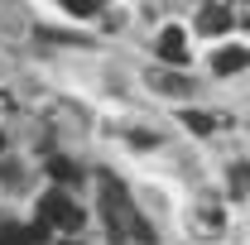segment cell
Wrapping results in <instances>:
<instances>
[{"label":"cell","mask_w":250,"mask_h":245,"mask_svg":"<svg viewBox=\"0 0 250 245\" xmlns=\"http://www.w3.org/2000/svg\"><path fill=\"white\" fill-rule=\"evenodd\" d=\"M48 231H53V226H48V221H43V216H39V221H34V226H29V236H34V245H43V241H48Z\"/></svg>","instance_id":"cell-13"},{"label":"cell","mask_w":250,"mask_h":245,"mask_svg":"<svg viewBox=\"0 0 250 245\" xmlns=\"http://www.w3.org/2000/svg\"><path fill=\"white\" fill-rule=\"evenodd\" d=\"M48 173H53L58 183H77V178H82V168H77L72 159H48Z\"/></svg>","instance_id":"cell-7"},{"label":"cell","mask_w":250,"mask_h":245,"mask_svg":"<svg viewBox=\"0 0 250 245\" xmlns=\"http://www.w3.org/2000/svg\"><path fill=\"white\" fill-rule=\"evenodd\" d=\"M39 216L48 221V226H58V231H77L82 226V207L62 192V187H53V192H43V202H39Z\"/></svg>","instance_id":"cell-2"},{"label":"cell","mask_w":250,"mask_h":245,"mask_svg":"<svg viewBox=\"0 0 250 245\" xmlns=\"http://www.w3.org/2000/svg\"><path fill=\"white\" fill-rule=\"evenodd\" d=\"M183 125L192 130V135H212V125H217V121H212V116H202V111H183Z\"/></svg>","instance_id":"cell-11"},{"label":"cell","mask_w":250,"mask_h":245,"mask_svg":"<svg viewBox=\"0 0 250 245\" xmlns=\"http://www.w3.org/2000/svg\"><path fill=\"white\" fill-rule=\"evenodd\" d=\"M154 87H164V92H173V96L192 92V82H188V77H178V72H154Z\"/></svg>","instance_id":"cell-8"},{"label":"cell","mask_w":250,"mask_h":245,"mask_svg":"<svg viewBox=\"0 0 250 245\" xmlns=\"http://www.w3.org/2000/svg\"><path fill=\"white\" fill-rule=\"evenodd\" d=\"M0 245H34L29 226H0Z\"/></svg>","instance_id":"cell-10"},{"label":"cell","mask_w":250,"mask_h":245,"mask_svg":"<svg viewBox=\"0 0 250 245\" xmlns=\"http://www.w3.org/2000/svg\"><path fill=\"white\" fill-rule=\"evenodd\" d=\"M250 67V48H241V43H231V48H217V58H212V72H246Z\"/></svg>","instance_id":"cell-5"},{"label":"cell","mask_w":250,"mask_h":245,"mask_svg":"<svg viewBox=\"0 0 250 245\" xmlns=\"http://www.w3.org/2000/svg\"><path fill=\"white\" fill-rule=\"evenodd\" d=\"M101 183V207H106V221H111V231L116 236H135V241H145V245H154V226L145 221V216L130 207V192H125L111 173H101L96 178Z\"/></svg>","instance_id":"cell-1"},{"label":"cell","mask_w":250,"mask_h":245,"mask_svg":"<svg viewBox=\"0 0 250 245\" xmlns=\"http://www.w3.org/2000/svg\"><path fill=\"white\" fill-rule=\"evenodd\" d=\"M231 5H202V15H197V29L202 34H226L231 29Z\"/></svg>","instance_id":"cell-6"},{"label":"cell","mask_w":250,"mask_h":245,"mask_svg":"<svg viewBox=\"0 0 250 245\" xmlns=\"http://www.w3.org/2000/svg\"><path fill=\"white\" fill-rule=\"evenodd\" d=\"M154 53L168 62V67H183V62H188V34L178 29V24H168V29L159 34V48H154Z\"/></svg>","instance_id":"cell-4"},{"label":"cell","mask_w":250,"mask_h":245,"mask_svg":"<svg viewBox=\"0 0 250 245\" xmlns=\"http://www.w3.org/2000/svg\"><path fill=\"white\" fill-rule=\"evenodd\" d=\"M101 0H67V15H96Z\"/></svg>","instance_id":"cell-12"},{"label":"cell","mask_w":250,"mask_h":245,"mask_svg":"<svg viewBox=\"0 0 250 245\" xmlns=\"http://www.w3.org/2000/svg\"><path fill=\"white\" fill-rule=\"evenodd\" d=\"M221 226H226L221 202L217 197H197V207L188 212V231H192V236H221Z\"/></svg>","instance_id":"cell-3"},{"label":"cell","mask_w":250,"mask_h":245,"mask_svg":"<svg viewBox=\"0 0 250 245\" xmlns=\"http://www.w3.org/2000/svg\"><path fill=\"white\" fill-rule=\"evenodd\" d=\"M0 149H5V135H0Z\"/></svg>","instance_id":"cell-14"},{"label":"cell","mask_w":250,"mask_h":245,"mask_svg":"<svg viewBox=\"0 0 250 245\" xmlns=\"http://www.w3.org/2000/svg\"><path fill=\"white\" fill-rule=\"evenodd\" d=\"M250 192V163H231V197Z\"/></svg>","instance_id":"cell-9"}]
</instances>
